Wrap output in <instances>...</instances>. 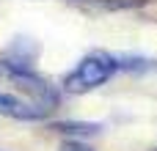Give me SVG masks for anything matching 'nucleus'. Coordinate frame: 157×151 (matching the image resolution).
Returning <instances> with one entry per match:
<instances>
[{"label":"nucleus","mask_w":157,"mask_h":151,"mask_svg":"<svg viewBox=\"0 0 157 151\" xmlns=\"http://www.w3.org/2000/svg\"><path fill=\"white\" fill-rule=\"evenodd\" d=\"M119 69V61L108 52H88L66 77H63V88L69 94H88L94 88H99L102 83H108Z\"/></svg>","instance_id":"1"},{"label":"nucleus","mask_w":157,"mask_h":151,"mask_svg":"<svg viewBox=\"0 0 157 151\" xmlns=\"http://www.w3.org/2000/svg\"><path fill=\"white\" fill-rule=\"evenodd\" d=\"M11 80H14V85H19L25 94H30L33 105H39V107H44V110H52V107L58 105V91H55L52 85H47L39 74H33V72H11Z\"/></svg>","instance_id":"2"},{"label":"nucleus","mask_w":157,"mask_h":151,"mask_svg":"<svg viewBox=\"0 0 157 151\" xmlns=\"http://www.w3.org/2000/svg\"><path fill=\"white\" fill-rule=\"evenodd\" d=\"M50 110L33 105V102H22L11 94H0V116H8V118H17V121H39L44 118Z\"/></svg>","instance_id":"3"},{"label":"nucleus","mask_w":157,"mask_h":151,"mask_svg":"<svg viewBox=\"0 0 157 151\" xmlns=\"http://www.w3.org/2000/svg\"><path fill=\"white\" fill-rule=\"evenodd\" d=\"M50 129H55V132H61V135L91 138V135H99L102 124H94V121H58V124H52Z\"/></svg>","instance_id":"4"},{"label":"nucleus","mask_w":157,"mask_h":151,"mask_svg":"<svg viewBox=\"0 0 157 151\" xmlns=\"http://www.w3.org/2000/svg\"><path fill=\"white\" fill-rule=\"evenodd\" d=\"M58 151H91V149H88V146H83L80 140H66Z\"/></svg>","instance_id":"5"}]
</instances>
